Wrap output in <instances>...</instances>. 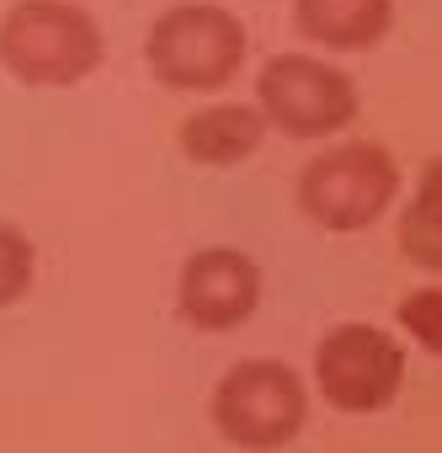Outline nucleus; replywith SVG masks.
<instances>
[{
    "instance_id": "obj_1",
    "label": "nucleus",
    "mask_w": 442,
    "mask_h": 453,
    "mask_svg": "<svg viewBox=\"0 0 442 453\" xmlns=\"http://www.w3.org/2000/svg\"><path fill=\"white\" fill-rule=\"evenodd\" d=\"M246 22L213 0H181L165 6L144 33L149 75L171 91H218L246 65Z\"/></svg>"
},
{
    "instance_id": "obj_2",
    "label": "nucleus",
    "mask_w": 442,
    "mask_h": 453,
    "mask_svg": "<svg viewBox=\"0 0 442 453\" xmlns=\"http://www.w3.org/2000/svg\"><path fill=\"white\" fill-rule=\"evenodd\" d=\"M0 65L22 86H75L102 65V27L75 0H11L0 12Z\"/></svg>"
},
{
    "instance_id": "obj_3",
    "label": "nucleus",
    "mask_w": 442,
    "mask_h": 453,
    "mask_svg": "<svg viewBox=\"0 0 442 453\" xmlns=\"http://www.w3.org/2000/svg\"><path fill=\"white\" fill-rule=\"evenodd\" d=\"M400 192V165L373 139H341L299 171V208L336 235H357Z\"/></svg>"
},
{
    "instance_id": "obj_4",
    "label": "nucleus",
    "mask_w": 442,
    "mask_h": 453,
    "mask_svg": "<svg viewBox=\"0 0 442 453\" xmlns=\"http://www.w3.org/2000/svg\"><path fill=\"white\" fill-rule=\"evenodd\" d=\"M208 411H213V426L225 432L235 448L272 453V448H288L304 432L309 389L278 357H240L235 368H225V379L213 384V405Z\"/></svg>"
},
{
    "instance_id": "obj_5",
    "label": "nucleus",
    "mask_w": 442,
    "mask_h": 453,
    "mask_svg": "<svg viewBox=\"0 0 442 453\" xmlns=\"http://www.w3.org/2000/svg\"><path fill=\"white\" fill-rule=\"evenodd\" d=\"M256 107L288 139H331L357 118V81L320 54H272L256 75Z\"/></svg>"
},
{
    "instance_id": "obj_6",
    "label": "nucleus",
    "mask_w": 442,
    "mask_h": 453,
    "mask_svg": "<svg viewBox=\"0 0 442 453\" xmlns=\"http://www.w3.org/2000/svg\"><path fill=\"white\" fill-rule=\"evenodd\" d=\"M315 384L336 411L373 416L394 405L405 384V347L368 320H341L315 347Z\"/></svg>"
},
{
    "instance_id": "obj_7",
    "label": "nucleus",
    "mask_w": 442,
    "mask_h": 453,
    "mask_svg": "<svg viewBox=\"0 0 442 453\" xmlns=\"http://www.w3.org/2000/svg\"><path fill=\"white\" fill-rule=\"evenodd\" d=\"M262 304V267L235 246H202L181 262L176 310L192 331H235Z\"/></svg>"
},
{
    "instance_id": "obj_8",
    "label": "nucleus",
    "mask_w": 442,
    "mask_h": 453,
    "mask_svg": "<svg viewBox=\"0 0 442 453\" xmlns=\"http://www.w3.org/2000/svg\"><path fill=\"white\" fill-rule=\"evenodd\" d=\"M267 128L272 123L256 102H208L181 118L176 139H181V155L197 165H240L262 150Z\"/></svg>"
},
{
    "instance_id": "obj_9",
    "label": "nucleus",
    "mask_w": 442,
    "mask_h": 453,
    "mask_svg": "<svg viewBox=\"0 0 442 453\" xmlns=\"http://www.w3.org/2000/svg\"><path fill=\"white\" fill-rule=\"evenodd\" d=\"M394 22V0H293V27L304 43L331 54L373 49Z\"/></svg>"
},
{
    "instance_id": "obj_10",
    "label": "nucleus",
    "mask_w": 442,
    "mask_h": 453,
    "mask_svg": "<svg viewBox=\"0 0 442 453\" xmlns=\"http://www.w3.org/2000/svg\"><path fill=\"white\" fill-rule=\"evenodd\" d=\"M400 251H405V262L442 273V155L421 171V181L400 213Z\"/></svg>"
},
{
    "instance_id": "obj_11",
    "label": "nucleus",
    "mask_w": 442,
    "mask_h": 453,
    "mask_svg": "<svg viewBox=\"0 0 442 453\" xmlns=\"http://www.w3.org/2000/svg\"><path fill=\"white\" fill-rule=\"evenodd\" d=\"M33 273H38V251H33V241L17 230V224L0 219V310L17 304V299L33 288Z\"/></svg>"
},
{
    "instance_id": "obj_12",
    "label": "nucleus",
    "mask_w": 442,
    "mask_h": 453,
    "mask_svg": "<svg viewBox=\"0 0 442 453\" xmlns=\"http://www.w3.org/2000/svg\"><path fill=\"white\" fill-rule=\"evenodd\" d=\"M394 315H400V331H405L410 342H421L426 352L442 357V288H415V294H405Z\"/></svg>"
}]
</instances>
